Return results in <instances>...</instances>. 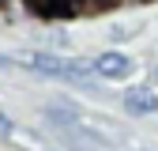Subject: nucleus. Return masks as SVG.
Instances as JSON below:
<instances>
[{"label":"nucleus","instance_id":"obj_1","mask_svg":"<svg viewBox=\"0 0 158 151\" xmlns=\"http://www.w3.org/2000/svg\"><path fill=\"white\" fill-rule=\"evenodd\" d=\"M23 64L38 76H49V80H64V83H90V68L79 61H64V57L53 53H23Z\"/></svg>","mask_w":158,"mask_h":151},{"label":"nucleus","instance_id":"obj_2","mask_svg":"<svg viewBox=\"0 0 158 151\" xmlns=\"http://www.w3.org/2000/svg\"><path fill=\"white\" fill-rule=\"evenodd\" d=\"M94 68H98V76H106V80H124V76L132 72V61L124 53H102L94 61Z\"/></svg>","mask_w":158,"mask_h":151},{"label":"nucleus","instance_id":"obj_3","mask_svg":"<svg viewBox=\"0 0 158 151\" xmlns=\"http://www.w3.org/2000/svg\"><path fill=\"white\" fill-rule=\"evenodd\" d=\"M124 110L132 113V117L154 113V110H158V94H154V91H128V94H124Z\"/></svg>","mask_w":158,"mask_h":151},{"label":"nucleus","instance_id":"obj_4","mask_svg":"<svg viewBox=\"0 0 158 151\" xmlns=\"http://www.w3.org/2000/svg\"><path fill=\"white\" fill-rule=\"evenodd\" d=\"M0 136H11V121L4 117V113H0Z\"/></svg>","mask_w":158,"mask_h":151},{"label":"nucleus","instance_id":"obj_5","mask_svg":"<svg viewBox=\"0 0 158 151\" xmlns=\"http://www.w3.org/2000/svg\"><path fill=\"white\" fill-rule=\"evenodd\" d=\"M4 64H11V61H8V57H4V53H0V68H4Z\"/></svg>","mask_w":158,"mask_h":151},{"label":"nucleus","instance_id":"obj_6","mask_svg":"<svg viewBox=\"0 0 158 151\" xmlns=\"http://www.w3.org/2000/svg\"><path fill=\"white\" fill-rule=\"evenodd\" d=\"M154 83H158V68H154Z\"/></svg>","mask_w":158,"mask_h":151},{"label":"nucleus","instance_id":"obj_7","mask_svg":"<svg viewBox=\"0 0 158 151\" xmlns=\"http://www.w3.org/2000/svg\"><path fill=\"white\" fill-rule=\"evenodd\" d=\"M98 4H102V0H98Z\"/></svg>","mask_w":158,"mask_h":151}]
</instances>
